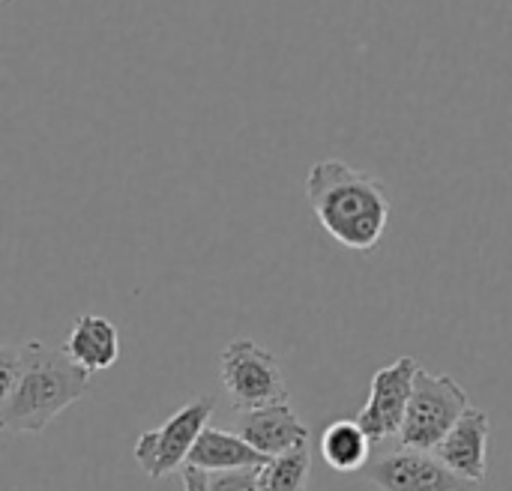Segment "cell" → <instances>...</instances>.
Here are the masks:
<instances>
[{"mask_svg":"<svg viewBox=\"0 0 512 491\" xmlns=\"http://www.w3.org/2000/svg\"><path fill=\"white\" fill-rule=\"evenodd\" d=\"M306 198L318 225L351 252H375L390 225L387 186L342 159H321L306 174Z\"/></svg>","mask_w":512,"mask_h":491,"instance_id":"obj_1","label":"cell"},{"mask_svg":"<svg viewBox=\"0 0 512 491\" xmlns=\"http://www.w3.org/2000/svg\"><path fill=\"white\" fill-rule=\"evenodd\" d=\"M90 390V375L66 360L60 348L39 339L21 345V375L3 414V432L39 435L60 411L81 402Z\"/></svg>","mask_w":512,"mask_h":491,"instance_id":"obj_2","label":"cell"},{"mask_svg":"<svg viewBox=\"0 0 512 491\" xmlns=\"http://www.w3.org/2000/svg\"><path fill=\"white\" fill-rule=\"evenodd\" d=\"M471 408L465 387L450 375H432L423 366L414 375V390L399 426V441L405 450L432 453L459 417Z\"/></svg>","mask_w":512,"mask_h":491,"instance_id":"obj_3","label":"cell"},{"mask_svg":"<svg viewBox=\"0 0 512 491\" xmlns=\"http://www.w3.org/2000/svg\"><path fill=\"white\" fill-rule=\"evenodd\" d=\"M219 375L237 414L288 402V387L279 360L252 339H234L225 345Z\"/></svg>","mask_w":512,"mask_h":491,"instance_id":"obj_4","label":"cell"},{"mask_svg":"<svg viewBox=\"0 0 512 491\" xmlns=\"http://www.w3.org/2000/svg\"><path fill=\"white\" fill-rule=\"evenodd\" d=\"M216 411L213 396H198L189 405H183L174 417H168L165 426L141 432L135 441V462L150 480H162L180 468H186V459L198 441V435L207 429V420Z\"/></svg>","mask_w":512,"mask_h":491,"instance_id":"obj_5","label":"cell"},{"mask_svg":"<svg viewBox=\"0 0 512 491\" xmlns=\"http://www.w3.org/2000/svg\"><path fill=\"white\" fill-rule=\"evenodd\" d=\"M420 363L414 357H399L396 363L378 369L369 384V402L354 417L357 426L369 435V441H387L399 435V426L405 420V408L414 390V375Z\"/></svg>","mask_w":512,"mask_h":491,"instance_id":"obj_6","label":"cell"},{"mask_svg":"<svg viewBox=\"0 0 512 491\" xmlns=\"http://www.w3.org/2000/svg\"><path fill=\"white\" fill-rule=\"evenodd\" d=\"M369 483L381 491H480V483H471L453 474L435 453L399 450L363 468Z\"/></svg>","mask_w":512,"mask_h":491,"instance_id":"obj_7","label":"cell"},{"mask_svg":"<svg viewBox=\"0 0 512 491\" xmlns=\"http://www.w3.org/2000/svg\"><path fill=\"white\" fill-rule=\"evenodd\" d=\"M489 438H492V417L483 408L471 405L432 453L453 474L471 483H483L489 474Z\"/></svg>","mask_w":512,"mask_h":491,"instance_id":"obj_8","label":"cell"},{"mask_svg":"<svg viewBox=\"0 0 512 491\" xmlns=\"http://www.w3.org/2000/svg\"><path fill=\"white\" fill-rule=\"evenodd\" d=\"M237 435L264 459H276L309 444V429L288 402L258 411H243L237 417Z\"/></svg>","mask_w":512,"mask_h":491,"instance_id":"obj_9","label":"cell"},{"mask_svg":"<svg viewBox=\"0 0 512 491\" xmlns=\"http://www.w3.org/2000/svg\"><path fill=\"white\" fill-rule=\"evenodd\" d=\"M60 351L66 354L69 363H75L87 375L108 372L120 360V333L102 315H81L72 324Z\"/></svg>","mask_w":512,"mask_h":491,"instance_id":"obj_10","label":"cell"},{"mask_svg":"<svg viewBox=\"0 0 512 491\" xmlns=\"http://www.w3.org/2000/svg\"><path fill=\"white\" fill-rule=\"evenodd\" d=\"M267 465V459L261 453H255L237 432H225V429H213L207 426L189 459H186V468L192 471H201V474H225V471H243V468H261Z\"/></svg>","mask_w":512,"mask_h":491,"instance_id":"obj_11","label":"cell"},{"mask_svg":"<svg viewBox=\"0 0 512 491\" xmlns=\"http://www.w3.org/2000/svg\"><path fill=\"white\" fill-rule=\"evenodd\" d=\"M324 462L339 471V474H354L369 465L372 456V441L369 435L357 426V420H336L324 429L321 444H318Z\"/></svg>","mask_w":512,"mask_h":491,"instance_id":"obj_12","label":"cell"},{"mask_svg":"<svg viewBox=\"0 0 512 491\" xmlns=\"http://www.w3.org/2000/svg\"><path fill=\"white\" fill-rule=\"evenodd\" d=\"M312 477V453L309 444L297 447L285 456L267 459L258 468V489L261 491H306Z\"/></svg>","mask_w":512,"mask_h":491,"instance_id":"obj_13","label":"cell"},{"mask_svg":"<svg viewBox=\"0 0 512 491\" xmlns=\"http://www.w3.org/2000/svg\"><path fill=\"white\" fill-rule=\"evenodd\" d=\"M18 375H21V345H0V432H3V414H6V405L15 393V384H18Z\"/></svg>","mask_w":512,"mask_h":491,"instance_id":"obj_14","label":"cell"},{"mask_svg":"<svg viewBox=\"0 0 512 491\" xmlns=\"http://www.w3.org/2000/svg\"><path fill=\"white\" fill-rule=\"evenodd\" d=\"M207 486H210V491H261L258 489V468L210 474L207 477Z\"/></svg>","mask_w":512,"mask_h":491,"instance_id":"obj_15","label":"cell"},{"mask_svg":"<svg viewBox=\"0 0 512 491\" xmlns=\"http://www.w3.org/2000/svg\"><path fill=\"white\" fill-rule=\"evenodd\" d=\"M183 489L186 491H210V486H207V474H201V471H192V468H183Z\"/></svg>","mask_w":512,"mask_h":491,"instance_id":"obj_16","label":"cell"},{"mask_svg":"<svg viewBox=\"0 0 512 491\" xmlns=\"http://www.w3.org/2000/svg\"><path fill=\"white\" fill-rule=\"evenodd\" d=\"M0 3H3V0H0Z\"/></svg>","mask_w":512,"mask_h":491,"instance_id":"obj_17","label":"cell"}]
</instances>
